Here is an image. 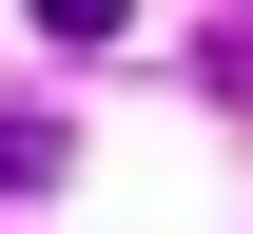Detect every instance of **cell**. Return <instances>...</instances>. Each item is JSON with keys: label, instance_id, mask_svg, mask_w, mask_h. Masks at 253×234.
I'll return each mask as SVG.
<instances>
[{"label": "cell", "instance_id": "cell-1", "mask_svg": "<svg viewBox=\"0 0 253 234\" xmlns=\"http://www.w3.org/2000/svg\"><path fill=\"white\" fill-rule=\"evenodd\" d=\"M59 156H78L59 117H20V98H0V195H39V176H59Z\"/></svg>", "mask_w": 253, "mask_h": 234}, {"label": "cell", "instance_id": "cell-2", "mask_svg": "<svg viewBox=\"0 0 253 234\" xmlns=\"http://www.w3.org/2000/svg\"><path fill=\"white\" fill-rule=\"evenodd\" d=\"M39 39H136V0H39Z\"/></svg>", "mask_w": 253, "mask_h": 234}, {"label": "cell", "instance_id": "cell-3", "mask_svg": "<svg viewBox=\"0 0 253 234\" xmlns=\"http://www.w3.org/2000/svg\"><path fill=\"white\" fill-rule=\"evenodd\" d=\"M195 78H214V98H234V117H253V20H234V39H214V59H195Z\"/></svg>", "mask_w": 253, "mask_h": 234}]
</instances>
